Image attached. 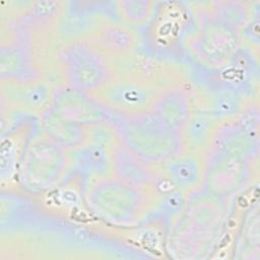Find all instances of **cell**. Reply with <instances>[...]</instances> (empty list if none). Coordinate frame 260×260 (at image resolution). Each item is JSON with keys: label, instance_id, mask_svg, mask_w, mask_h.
I'll use <instances>...</instances> for the list:
<instances>
[{"label": "cell", "instance_id": "5", "mask_svg": "<svg viewBox=\"0 0 260 260\" xmlns=\"http://www.w3.org/2000/svg\"><path fill=\"white\" fill-rule=\"evenodd\" d=\"M59 62L67 85L88 93L95 92L112 78L103 54L85 42L65 47L59 54Z\"/></svg>", "mask_w": 260, "mask_h": 260}, {"label": "cell", "instance_id": "24", "mask_svg": "<svg viewBox=\"0 0 260 260\" xmlns=\"http://www.w3.org/2000/svg\"><path fill=\"white\" fill-rule=\"evenodd\" d=\"M22 84L23 87L20 88L21 92L19 100L26 105V107L39 108L47 102L49 91L46 85L42 83H32V81L24 82Z\"/></svg>", "mask_w": 260, "mask_h": 260}, {"label": "cell", "instance_id": "16", "mask_svg": "<svg viewBox=\"0 0 260 260\" xmlns=\"http://www.w3.org/2000/svg\"><path fill=\"white\" fill-rule=\"evenodd\" d=\"M94 47L101 52L114 57L131 54L137 46V38L133 30L125 24H106L95 36Z\"/></svg>", "mask_w": 260, "mask_h": 260}, {"label": "cell", "instance_id": "21", "mask_svg": "<svg viewBox=\"0 0 260 260\" xmlns=\"http://www.w3.org/2000/svg\"><path fill=\"white\" fill-rule=\"evenodd\" d=\"M210 100L211 106L208 113L216 116L221 121L236 117L242 112V100L237 89L222 85V87L215 89Z\"/></svg>", "mask_w": 260, "mask_h": 260}, {"label": "cell", "instance_id": "17", "mask_svg": "<svg viewBox=\"0 0 260 260\" xmlns=\"http://www.w3.org/2000/svg\"><path fill=\"white\" fill-rule=\"evenodd\" d=\"M0 76L2 81L30 82L36 77L27 49L21 45L2 47L0 50Z\"/></svg>", "mask_w": 260, "mask_h": 260}, {"label": "cell", "instance_id": "4", "mask_svg": "<svg viewBox=\"0 0 260 260\" xmlns=\"http://www.w3.org/2000/svg\"><path fill=\"white\" fill-rule=\"evenodd\" d=\"M71 159L67 150L47 136L29 141L18 169V181L30 193L57 187L66 176Z\"/></svg>", "mask_w": 260, "mask_h": 260}, {"label": "cell", "instance_id": "9", "mask_svg": "<svg viewBox=\"0 0 260 260\" xmlns=\"http://www.w3.org/2000/svg\"><path fill=\"white\" fill-rule=\"evenodd\" d=\"M158 93L142 81L111 78L91 94L112 113L129 116L151 111Z\"/></svg>", "mask_w": 260, "mask_h": 260}, {"label": "cell", "instance_id": "22", "mask_svg": "<svg viewBox=\"0 0 260 260\" xmlns=\"http://www.w3.org/2000/svg\"><path fill=\"white\" fill-rule=\"evenodd\" d=\"M121 18L131 25H144L155 15L156 2L148 0H123L115 3Z\"/></svg>", "mask_w": 260, "mask_h": 260}, {"label": "cell", "instance_id": "19", "mask_svg": "<svg viewBox=\"0 0 260 260\" xmlns=\"http://www.w3.org/2000/svg\"><path fill=\"white\" fill-rule=\"evenodd\" d=\"M208 16L225 27L239 31L243 29L253 16L249 3L236 0L211 2Z\"/></svg>", "mask_w": 260, "mask_h": 260}, {"label": "cell", "instance_id": "3", "mask_svg": "<svg viewBox=\"0 0 260 260\" xmlns=\"http://www.w3.org/2000/svg\"><path fill=\"white\" fill-rule=\"evenodd\" d=\"M85 201L99 218L114 225L129 226L144 216L149 196L146 188L131 186L114 176H104L88 185Z\"/></svg>", "mask_w": 260, "mask_h": 260}, {"label": "cell", "instance_id": "27", "mask_svg": "<svg viewBox=\"0 0 260 260\" xmlns=\"http://www.w3.org/2000/svg\"><path fill=\"white\" fill-rule=\"evenodd\" d=\"M259 18H258V13L255 14V17L250 19V21L247 23V25L243 28V31H245V36L249 39V41L254 42L256 45L259 43Z\"/></svg>", "mask_w": 260, "mask_h": 260}, {"label": "cell", "instance_id": "15", "mask_svg": "<svg viewBox=\"0 0 260 260\" xmlns=\"http://www.w3.org/2000/svg\"><path fill=\"white\" fill-rule=\"evenodd\" d=\"M220 124L221 120L211 113H192L182 131L185 149L199 156L205 154Z\"/></svg>", "mask_w": 260, "mask_h": 260}, {"label": "cell", "instance_id": "26", "mask_svg": "<svg viewBox=\"0 0 260 260\" xmlns=\"http://www.w3.org/2000/svg\"><path fill=\"white\" fill-rule=\"evenodd\" d=\"M59 2H38L34 8H31L27 18L30 22H43L51 17L58 11Z\"/></svg>", "mask_w": 260, "mask_h": 260}, {"label": "cell", "instance_id": "25", "mask_svg": "<svg viewBox=\"0 0 260 260\" xmlns=\"http://www.w3.org/2000/svg\"><path fill=\"white\" fill-rule=\"evenodd\" d=\"M185 198L180 190H169L161 199V208L169 215L179 214L185 206Z\"/></svg>", "mask_w": 260, "mask_h": 260}, {"label": "cell", "instance_id": "13", "mask_svg": "<svg viewBox=\"0 0 260 260\" xmlns=\"http://www.w3.org/2000/svg\"><path fill=\"white\" fill-rule=\"evenodd\" d=\"M167 179L180 191L203 187V159L193 153L181 152L164 162Z\"/></svg>", "mask_w": 260, "mask_h": 260}, {"label": "cell", "instance_id": "12", "mask_svg": "<svg viewBox=\"0 0 260 260\" xmlns=\"http://www.w3.org/2000/svg\"><path fill=\"white\" fill-rule=\"evenodd\" d=\"M41 126L45 136L66 150L77 149L89 141L87 127L60 117L49 108L42 115Z\"/></svg>", "mask_w": 260, "mask_h": 260}, {"label": "cell", "instance_id": "8", "mask_svg": "<svg viewBox=\"0 0 260 260\" xmlns=\"http://www.w3.org/2000/svg\"><path fill=\"white\" fill-rule=\"evenodd\" d=\"M210 147L252 162L259 154V111L248 108L231 122L221 123Z\"/></svg>", "mask_w": 260, "mask_h": 260}, {"label": "cell", "instance_id": "23", "mask_svg": "<svg viewBox=\"0 0 260 260\" xmlns=\"http://www.w3.org/2000/svg\"><path fill=\"white\" fill-rule=\"evenodd\" d=\"M259 216L258 209L252 212V208L246 214V219L242 225V234L239 236L237 252L248 253L252 252L254 248L257 252L259 251ZM242 256H240L241 258Z\"/></svg>", "mask_w": 260, "mask_h": 260}, {"label": "cell", "instance_id": "14", "mask_svg": "<svg viewBox=\"0 0 260 260\" xmlns=\"http://www.w3.org/2000/svg\"><path fill=\"white\" fill-rule=\"evenodd\" d=\"M151 111L169 126L182 132L192 114L190 96L179 87L166 89L158 93Z\"/></svg>", "mask_w": 260, "mask_h": 260}, {"label": "cell", "instance_id": "1", "mask_svg": "<svg viewBox=\"0 0 260 260\" xmlns=\"http://www.w3.org/2000/svg\"><path fill=\"white\" fill-rule=\"evenodd\" d=\"M170 235L173 253L179 258H199L208 253L226 217L225 198L206 191L185 204Z\"/></svg>", "mask_w": 260, "mask_h": 260}, {"label": "cell", "instance_id": "11", "mask_svg": "<svg viewBox=\"0 0 260 260\" xmlns=\"http://www.w3.org/2000/svg\"><path fill=\"white\" fill-rule=\"evenodd\" d=\"M111 171L118 180L138 188H149L154 184L155 175L146 162L130 149H128L117 137L109 147Z\"/></svg>", "mask_w": 260, "mask_h": 260}, {"label": "cell", "instance_id": "18", "mask_svg": "<svg viewBox=\"0 0 260 260\" xmlns=\"http://www.w3.org/2000/svg\"><path fill=\"white\" fill-rule=\"evenodd\" d=\"M108 146L98 142H87L75 149L73 162L84 175L104 177L111 171V159Z\"/></svg>", "mask_w": 260, "mask_h": 260}, {"label": "cell", "instance_id": "6", "mask_svg": "<svg viewBox=\"0 0 260 260\" xmlns=\"http://www.w3.org/2000/svg\"><path fill=\"white\" fill-rule=\"evenodd\" d=\"M240 39L237 31L214 21L208 15L202 18L201 26L187 46L192 56L202 65L222 69L238 51Z\"/></svg>", "mask_w": 260, "mask_h": 260}, {"label": "cell", "instance_id": "7", "mask_svg": "<svg viewBox=\"0 0 260 260\" xmlns=\"http://www.w3.org/2000/svg\"><path fill=\"white\" fill-rule=\"evenodd\" d=\"M250 162L209 147L203 157V186L214 195L231 196L250 181Z\"/></svg>", "mask_w": 260, "mask_h": 260}, {"label": "cell", "instance_id": "20", "mask_svg": "<svg viewBox=\"0 0 260 260\" xmlns=\"http://www.w3.org/2000/svg\"><path fill=\"white\" fill-rule=\"evenodd\" d=\"M26 136V131L21 127H16L7 134L2 136L1 141V178L2 180L8 179L14 174L15 168L18 173L20 161L22 159L23 153L28 140L26 141L24 137Z\"/></svg>", "mask_w": 260, "mask_h": 260}, {"label": "cell", "instance_id": "2", "mask_svg": "<svg viewBox=\"0 0 260 260\" xmlns=\"http://www.w3.org/2000/svg\"><path fill=\"white\" fill-rule=\"evenodd\" d=\"M112 126L118 139L150 165L165 162L185 150L182 132L152 111L129 116L115 114Z\"/></svg>", "mask_w": 260, "mask_h": 260}, {"label": "cell", "instance_id": "10", "mask_svg": "<svg viewBox=\"0 0 260 260\" xmlns=\"http://www.w3.org/2000/svg\"><path fill=\"white\" fill-rule=\"evenodd\" d=\"M48 108L58 116L85 127L112 125L115 117L91 93L68 85L55 91Z\"/></svg>", "mask_w": 260, "mask_h": 260}]
</instances>
